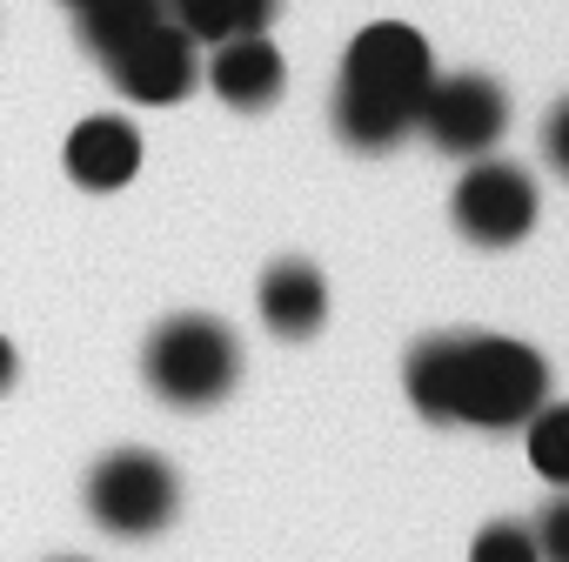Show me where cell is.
Masks as SVG:
<instances>
[{"instance_id": "1", "label": "cell", "mask_w": 569, "mask_h": 562, "mask_svg": "<svg viewBox=\"0 0 569 562\" xmlns=\"http://www.w3.org/2000/svg\"><path fill=\"white\" fill-rule=\"evenodd\" d=\"M402 389L429 422L522 429L549 402V362L516 335H429L402 362Z\"/></svg>"}, {"instance_id": "2", "label": "cell", "mask_w": 569, "mask_h": 562, "mask_svg": "<svg viewBox=\"0 0 569 562\" xmlns=\"http://www.w3.org/2000/svg\"><path fill=\"white\" fill-rule=\"evenodd\" d=\"M436 81L429 41L409 21H376L349 41L342 81H336V134L362 154H389L416 134L422 94Z\"/></svg>"}, {"instance_id": "3", "label": "cell", "mask_w": 569, "mask_h": 562, "mask_svg": "<svg viewBox=\"0 0 569 562\" xmlns=\"http://www.w3.org/2000/svg\"><path fill=\"white\" fill-rule=\"evenodd\" d=\"M148 389L174 409H214L241 375V342L214 315H174L148 335Z\"/></svg>"}, {"instance_id": "4", "label": "cell", "mask_w": 569, "mask_h": 562, "mask_svg": "<svg viewBox=\"0 0 569 562\" xmlns=\"http://www.w3.org/2000/svg\"><path fill=\"white\" fill-rule=\"evenodd\" d=\"M174 502H181V482H174V469L154 449H114L88 475V515L101 529H114V535H154V529H168Z\"/></svg>"}, {"instance_id": "5", "label": "cell", "mask_w": 569, "mask_h": 562, "mask_svg": "<svg viewBox=\"0 0 569 562\" xmlns=\"http://www.w3.org/2000/svg\"><path fill=\"white\" fill-rule=\"evenodd\" d=\"M416 128L429 134V148H442L456 161H482L509 128V94L489 74H436Z\"/></svg>"}, {"instance_id": "6", "label": "cell", "mask_w": 569, "mask_h": 562, "mask_svg": "<svg viewBox=\"0 0 569 562\" xmlns=\"http://www.w3.org/2000/svg\"><path fill=\"white\" fill-rule=\"evenodd\" d=\"M456 228L462 241L476 248H516L529 228H536V181L516 168V161H476L462 181H456Z\"/></svg>"}, {"instance_id": "7", "label": "cell", "mask_w": 569, "mask_h": 562, "mask_svg": "<svg viewBox=\"0 0 569 562\" xmlns=\"http://www.w3.org/2000/svg\"><path fill=\"white\" fill-rule=\"evenodd\" d=\"M108 74H114V88L128 94V101H141V108H168V101H181L188 88H194V41L174 28V21H161V28H148L141 41H128L114 61H108Z\"/></svg>"}, {"instance_id": "8", "label": "cell", "mask_w": 569, "mask_h": 562, "mask_svg": "<svg viewBox=\"0 0 569 562\" xmlns=\"http://www.w3.org/2000/svg\"><path fill=\"white\" fill-rule=\"evenodd\" d=\"M208 88L241 108V114H261L281 101V88H289V61H281V48L268 34H241V41H214V61H208Z\"/></svg>"}, {"instance_id": "9", "label": "cell", "mask_w": 569, "mask_h": 562, "mask_svg": "<svg viewBox=\"0 0 569 562\" xmlns=\"http://www.w3.org/2000/svg\"><path fill=\"white\" fill-rule=\"evenodd\" d=\"M68 181L108 194V188H128L134 168H141V134L121 121V114H88L74 134H68Z\"/></svg>"}, {"instance_id": "10", "label": "cell", "mask_w": 569, "mask_h": 562, "mask_svg": "<svg viewBox=\"0 0 569 562\" xmlns=\"http://www.w3.org/2000/svg\"><path fill=\"white\" fill-rule=\"evenodd\" d=\"M261 322L281 335V342H309L322 322H329V281L316 261H274L261 274Z\"/></svg>"}, {"instance_id": "11", "label": "cell", "mask_w": 569, "mask_h": 562, "mask_svg": "<svg viewBox=\"0 0 569 562\" xmlns=\"http://www.w3.org/2000/svg\"><path fill=\"white\" fill-rule=\"evenodd\" d=\"M74 14H81V48L114 61L128 41H141L148 28L168 21V0H81Z\"/></svg>"}, {"instance_id": "12", "label": "cell", "mask_w": 569, "mask_h": 562, "mask_svg": "<svg viewBox=\"0 0 569 562\" xmlns=\"http://www.w3.org/2000/svg\"><path fill=\"white\" fill-rule=\"evenodd\" d=\"M168 14L188 41H241V34H268L281 0H168Z\"/></svg>"}, {"instance_id": "13", "label": "cell", "mask_w": 569, "mask_h": 562, "mask_svg": "<svg viewBox=\"0 0 569 562\" xmlns=\"http://www.w3.org/2000/svg\"><path fill=\"white\" fill-rule=\"evenodd\" d=\"M529 462L556 489H569V402H542L529 415Z\"/></svg>"}, {"instance_id": "14", "label": "cell", "mask_w": 569, "mask_h": 562, "mask_svg": "<svg viewBox=\"0 0 569 562\" xmlns=\"http://www.w3.org/2000/svg\"><path fill=\"white\" fill-rule=\"evenodd\" d=\"M469 562H542V549H536V529H522V522H489V529L469 542Z\"/></svg>"}, {"instance_id": "15", "label": "cell", "mask_w": 569, "mask_h": 562, "mask_svg": "<svg viewBox=\"0 0 569 562\" xmlns=\"http://www.w3.org/2000/svg\"><path fill=\"white\" fill-rule=\"evenodd\" d=\"M536 549H542V562H569V489L536 515Z\"/></svg>"}, {"instance_id": "16", "label": "cell", "mask_w": 569, "mask_h": 562, "mask_svg": "<svg viewBox=\"0 0 569 562\" xmlns=\"http://www.w3.org/2000/svg\"><path fill=\"white\" fill-rule=\"evenodd\" d=\"M542 154H549L556 174H569V101L549 108V121H542Z\"/></svg>"}, {"instance_id": "17", "label": "cell", "mask_w": 569, "mask_h": 562, "mask_svg": "<svg viewBox=\"0 0 569 562\" xmlns=\"http://www.w3.org/2000/svg\"><path fill=\"white\" fill-rule=\"evenodd\" d=\"M8 389H14V342L0 335V395H8Z\"/></svg>"}, {"instance_id": "18", "label": "cell", "mask_w": 569, "mask_h": 562, "mask_svg": "<svg viewBox=\"0 0 569 562\" xmlns=\"http://www.w3.org/2000/svg\"><path fill=\"white\" fill-rule=\"evenodd\" d=\"M68 8H81V0H68Z\"/></svg>"}]
</instances>
